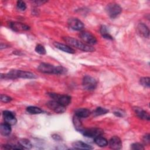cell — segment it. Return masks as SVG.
I'll return each mask as SVG.
<instances>
[{"mask_svg": "<svg viewBox=\"0 0 150 150\" xmlns=\"http://www.w3.org/2000/svg\"><path fill=\"white\" fill-rule=\"evenodd\" d=\"M39 71L47 74H63L67 72V69L63 66H54L52 64L46 63H42L38 67Z\"/></svg>", "mask_w": 150, "mask_h": 150, "instance_id": "1", "label": "cell"}, {"mask_svg": "<svg viewBox=\"0 0 150 150\" xmlns=\"http://www.w3.org/2000/svg\"><path fill=\"white\" fill-rule=\"evenodd\" d=\"M1 78L4 77V79H13L17 78H22V79H36V76L29 71H23L20 70H12L8 73L5 74H1Z\"/></svg>", "mask_w": 150, "mask_h": 150, "instance_id": "2", "label": "cell"}, {"mask_svg": "<svg viewBox=\"0 0 150 150\" xmlns=\"http://www.w3.org/2000/svg\"><path fill=\"white\" fill-rule=\"evenodd\" d=\"M63 40L69 45L73 46L78 49H80L86 52H92L95 50V49L86 43H84L76 39L71 37H64Z\"/></svg>", "mask_w": 150, "mask_h": 150, "instance_id": "3", "label": "cell"}, {"mask_svg": "<svg viewBox=\"0 0 150 150\" xmlns=\"http://www.w3.org/2000/svg\"><path fill=\"white\" fill-rule=\"evenodd\" d=\"M105 11L111 18L115 19L120 15L122 12V8L116 3H110L107 5Z\"/></svg>", "mask_w": 150, "mask_h": 150, "instance_id": "4", "label": "cell"}, {"mask_svg": "<svg viewBox=\"0 0 150 150\" xmlns=\"http://www.w3.org/2000/svg\"><path fill=\"white\" fill-rule=\"evenodd\" d=\"M47 94L53 100L58 102L64 107L67 106L71 103V97L68 95H62L54 93H49Z\"/></svg>", "mask_w": 150, "mask_h": 150, "instance_id": "5", "label": "cell"}, {"mask_svg": "<svg viewBox=\"0 0 150 150\" xmlns=\"http://www.w3.org/2000/svg\"><path fill=\"white\" fill-rule=\"evenodd\" d=\"M82 84L84 88L88 91H91L96 88L97 81L94 77L91 76H85L83 79Z\"/></svg>", "mask_w": 150, "mask_h": 150, "instance_id": "6", "label": "cell"}, {"mask_svg": "<svg viewBox=\"0 0 150 150\" xmlns=\"http://www.w3.org/2000/svg\"><path fill=\"white\" fill-rule=\"evenodd\" d=\"M79 36L83 41L88 45H93L97 42L96 38L92 33L87 31L81 32L79 34Z\"/></svg>", "mask_w": 150, "mask_h": 150, "instance_id": "7", "label": "cell"}, {"mask_svg": "<svg viewBox=\"0 0 150 150\" xmlns=\"http://www.w3.org/2000/svg\"><path fill=\"white\" fill-rule=\"evenodd\" d=\"M81 132L84 137H89V138H95L97 136L101 135L104 131L103 129L98 128H87L83 129Z\"/></svg>", "mask_w": 150, "mask_h": 150, "instance_id": "8", "label": "cell"}, {"mask_svg": "<svg viewBox=\"0 0 150 150\" xmlns=\"http://www.w3.org/2000/svg\"><path fill=\"white\" fill-rule=\"evenodd\" d=\"M47 106L56 113H63L66 111V107L61 105L54 100H50L47 103Z\"/></svg>", "mask_w": 150, "mask_h": 150, "instance_id": "9", "label": "cell"}, {"mask_svg": "<svg viewBox=\"0 0 150 150\" xmlns=\"http://www.w3.org/2000/svg\"><path fill=\"white\" fill-rule=\"evenodd\" d=\"M69 26L74 30H81L84 28L83 23L79 19L76 18H71L69 19L67 21Z\"/></svg>", "mask_w": 150, "mask_h": 150, "instance_id": "10", "label": "cell"}, {"mask_svg": "<svg viewBox=\"0 0 150 150\" xmlns=\"http://www.w3.org/2000/svg\"><path fill=\"white\" fill-rule=\"evenodd\" d=\"M2 115L5 122L10 124L11 125H13L16 124L17 120L15 117V114L13 112L5 110L3 111Z\"/></svg>", "mask_w": 150, "mask_h": 150, "instance_id": "11", "label": "cell"}, {"mask_svg": "<svg viewBox=\"0 0 150 150\" xmlns=\"http://www.w3.org/2000/svg\"><path fill=\"white\" fill-rule=\"evenodd\" d=\"M9 26L15 32L25 31L30 29V27L29 26L19 22H11L9 23Z\"/></svg>", "mask_w": 150, "mask_h": 150, "instance_id": "12", "label": "cell"}, {"mask_svg": "<svg viewBox=\"0 0 150 150\" xmlns=\"http://www.w3.org/2000/svg\"><path fill=\"white\" fill-rule=\"evenodd\" d=\"M109 145L112 149H120L122 148V141L117 136H114L109 141Z\"/></svg>", "mask_w": 150, "mask_h": 150, "instance_id": "13", "label": "cell"}, {"mask_svg": "<svg viewBox=\"0 0 150 150\" xmlns=\"http://www.w3.org/2000/svg\"><path fill=\"white\" fill-rule=\"evenodd\" d=\"M137 32L138 34L146 38H149V30L147 26L143 23H140L137 26Z\"/></svg>", "mask_w": 150, "mask_h": 150, "instance_id": "14", "label": "cell"}, {"mask_svg": "<svg viewBox=\"0 0 150 150\" xmlns=\"http://www.w3.org/2000/svg\"><path fill=\"white\" fill-rule=\"evenodd\" d=\"M53 45L57 49H58L62 51H63L64 52H66L68 53H71V54H73L75 53V50L68 45H64L63 43H60L57 42H54L53 43Z\"/></svg>", "mask_w": 150, "mask_h": 150, "instance_id": "15", "label": "cell"}, {"mask_svg": "<svg viewBox=\"0 0 150 150\" xmlns=\"http://www.w3.org/2000/svg\"><path fill=\"white\" fill-rule=\"evenodd\" d=\"M135 113L136 114L137 116L138 117H139V118L142 119V120H146V121H149L150 119V116L149 115V114L144 111V110H142L141 108L139 107H135L134 108Z\"/></svg>", "mask_w": 150, "mask_h": 150, "instance_id": "16", "label": "cell"}, {"mask_svg": "<svg viewBox=\"0 0 150 150\" xmlns=\"http://www.w3.org/2000/svg\"><path fill=\"white\" fill-rule=\"evenodd\" d=\"M72 146L74 149H93V147L91 145L83 142L81 141H78L73 142Z\"/></svg>", "mask_w": 150, "mask_h": 150, "instance_id": "17", "label": "cell"}, {"mask_svg": "<svg viewBox=\"0 0 150 150\" xmlns=\"http://www.w3.org/2000/svg\"><path fill=\"white\" fill-rule=\"evenodd\" d=\"M12 131V129L11 127V125L5 122L2 123L0 125V132L1 134L4 136L9 135Z\"/></svg>", "mask_w": 150, "mask_h": 150, "instance_id": "18", "label": "cell"}, {"mask_svg": "<svg viewBox=\"0 0 150 150\" xmlns=\"http://www.w3.org/2000/svg\"><path fill=\"white\" fill-rule=\"evenodd\" d=\"M90 114L91 111L87 108H79L75 111V115L80 118H86L89 116Z\"/></svg>", "mask_w": 150, "mask_h": 150, "instance_id": "19", "label": "cell"}, {"mask_svg": "<svg viewBox=\"0 0 150 150\" xmlns=\"http://www.w3.org/2000/svg\"><path fill=\"white\" fill-rule=\"evenodd\" d=\"M94 138V142L99 146L104 147L108 145V141L107 140V139H105L103 137H101V135L97 136Z\"/></svg>", "mask_w": 150, "mask_h": 150, "instance_id": "20", "label": "cell"}, {"mask_svg": "<svg viewBox=\"0 0 150 150\" xmlns=\"http://www.w3.org/2000/svg\"><path fill=\"white\" fill-rule=\"evenodd\" d=\"M73 122L75 128L78 131L81 132L84 129L83 127L82 123L80 121V118H79L77 116L74 115V116L73 117Z\"/></svg>", "mask_w": 150, "mask_h": 150, "instance_id": "21", "label": "cell"}, {"mask_svg": "<svg viewBox=\"0 0 150 150\" xmlns=\"http://www.w3.org/2000/svg\"><path fill=\"white\" fill-rule=\"evenodd\" d=\"M100 33L101 35H102V36L106 39H108V40H112L113 39V38L112 36L109 33V32H108V30H107V28L106 26L105 25H102L100 28Z\"/></svg>", "mask_w": 150, "mask_h": 150, "instance_id": "22", "label": "cell"}, {"mask_svg": "<svg viewBox=\"0 0 150 150\" xmlns=\"http://www.w3.org/2000/svg\"><path fill=\"white\" fill-rule=\"evenodd\" d=\"M26 110L30 114H39L43 112V110L41 108L35 106H29L26 108Z\"/></svg>", "mask_w": 150, "mask_h": 150, "instance_id": "23", "label": "cell"}, {"mask_svg": "<svg viewBox=\"0 0 150 150\" xmlns=\"http://www.w3.org/2000/svg\"><path fill=\"white\" fill-rule=\"evenodd\" d=\"M19 144L23 148L26 149H30L32 147V144L29 139L23 138L19 141Z\"/></svg>", "mask_w": 150, "mask_h": 150, "instance_id": "24", "label": "cell"}, {"mask_svg": "<svg viewBox=\"0 0 150 150\" xmlns=\"http://www.w3.org/2000/svg\"><path fill=\"white\" fill-rule=\"evenodd\" d=\"M108 110L105 108H103L101 107H97L93 112V114L94 115V116L96 117V116H99V115H101L105 114H107V112H108Z\"/></svg>", "mask_w": 150, "mask_h": 150, "instance_id": "25", "label": "cell"}, {"mask_svg": "<svg viewBox=\"0 0 150 150\" xmlns=\"http://www.w3.org/2000/svg\"><path fill=\"white\" fill-rule=\"evenodd\" d=\"M35 52L38 53H39V54L43 55V54H45L46 53V50L45 47L40 44L37 45L35 47Z\"/></svg>", "mask_w": 150, "mask_h": 150, "instance_id": "26", "label": "cell"}, {"mask_svg": "<svg viewBox=\"0 0 150 150\" xmlns=\"http://www.w3.org/2000/svg\"><path fill=\"white\" fill-rule=\"evenodd\" d=\"M149 80L150 78L149 77H144L140 79V83L141 84L145 87H149Z\"/></svg>", "mask_w": 150, "mask_h": 150, "instance_id": "27", "label": "cell"}, {"mask_svg": "<svg viewBox=\"0 0 150 150\" xmlns=\"http://www.w3.org/2000/svg\"><path fill=\"white\" fill-rule=\"evenodd\" d=\"M3 148L4 149H23L19 144V145H12V144H6V145H3Z\"/></svg>", "mask_w": 150, "mask_h": 150, "instance_id": "28", "label": "cell"}, {"mask_svg": "<svg viewBox=\"0 0 150 150\" xmlns=\"http://www.w3.org/2000/svg\"><path fill=\"white\" fill-rule=\"evenodd\" d=\"M16 6H17L18 9L19 10L21 11H25L26 9V5L25 2L22 1H17Z\"/></svg>", "mask_w": 150, "mask_h": 150, "instance_id": "29", "label": "cell"}, {"mask_svg": "<svg viewBox=\"0 0 150 150\" xmlns=\"http://www.w3.org/2000/svg\"><path fill=\"white\" fill-rule=\"evenodd\" d=\"M131 148L132 149L134 150H142V149H144V146L143 145H142L140 143H134L131 145Z\"/></svg>", "mask_w": 150, "mask_h": 150, "instance_id": "30", "label": "cell"}, {"mask_svg": "<svg viewBox=\"0 0 150 150\" xmlns=\"http://www.w3.org/2000/svg\"><path fill=\"white\" fill-rule=\"evenodd\" d=\"M1 101L3 103H9L10 102L12 98L8 96H6V95H5V94H1Z\"/></svg>", "mask_w": 150, "mask_h": 150, "instance_id": "31", "label": "cell"}, {"mask_svg": "<svg viewBox=\"0 0 150 150\" xmlns=\"http://www.w3.org/2000/svg\"><path fill=\"white\" fill-rule=\"evenodd\" d=\"M114 114L115 115L117 116V117H122L124 115V112H123L121 110H117L115 111L114 112Z\"/></svg>", "mask_w": 150, "mask_h": 150, "instance_id": "32", "label": "cell"}, {"mask_svg": "<svg viewBox=\"0 0 150 150\" xmlns=\"http://www.w3.org/2000/svg\"><path fill=\"white\" fill-rule=\"evenodd\" d=\"M143 141L144 142L145 144H149V141H150V138H149V134H146L143 137Z\"/></svg>", "mask_w": 150, "mask_h": 150, "instance_id": "33", "label": "cell"}, {"mask_svg": "<svg viewBox=\"0 0 150 150\" xmlns=\"http://www.w3.org/2000/svg\"><path fill=\"white\" fill-rule=\"evenodd\" d=\"M52 137H53V138L54 139H55V140H56V141H58V140H60V139H61V137H60L59 135H57V134H54V135H52Z\"/></svg>", "mask_w": 150, "mask_h": 150, "instance_id": "34", "label": "cell"}]
</instances>
